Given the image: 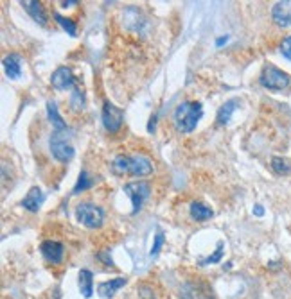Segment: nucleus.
I'll return each instance as SVG.
<instances>
[{"mask_svg": "<svg viewBox=\"0 0 291 299\" xmlns=\"http://www.w3.org/2000/svg\"><path fill=\"white\" fill-rule=\"evenodd\" d=\"M40 251H41V255H43V258L47 260V262H51V263H59V262L63 260V253H65V249H63V244H61V242L45 240V242H41Z\"/></svg>", "mask_w": 291, "mask_h": 299, "instance_id": "nucleus-9", "label": "nucleus"}, {"mask_svg": "<svg viewBox=\"0 0 291 299\" xmlns=\"http://www.w3.org/2000/svg\"><path fill=\"white\" fill-rule=\"evenodd\" d=\"M43 192H41L38 186H33V188L29 190V193H27L26 197L22 199V206L26 210H29V212H33V213H36L38 210H40V206H41V203H43Z\"/></svg>", "mask_w": 291, "mask_h": 299, "instance_id": "nucleus-13", "label": "nucleus"}, {"mask_svg": "<svg viewBox=\"0 0 291 299\" xmlns=\"http://www.w3.org/2000/svg\"><path fill=\"white\" fill-rule=\"evenodd\" d=\"M79 288H81V294L86 299L92 297L94 294V274L88 269L79 270Z\"/></svg>", "mask_w": 291, "mask_h": 299, "instance_id": "nucleus-18", "label": "nucleus"}, {"mask_svg": "<svg viewBox=\"0 0 291 299\" xmlns=\"http://www.w3.org/2000/svg\"><path fill=\"white\" fill-rule=\"evenodd\" d=\"M272 16L277 26L280 27H291V0L286 2H277L272 9Z\"/></svg>", "mask_w": 291, "mask_h": 299, "instance_id": "nucleus-11", "label": "nucleus"}, {"mask_svg": "<svg viewBox=\"0 0 291 299\" xmlns=\"http://www.w3.org/2000/svg\"><path fill=\"white\" fill-rule=\"evenodd\" d=\"M254 213H255L257 217H262V215H264V210H262V206H261V205H257V206L254 208Z\"/></svg>", "mask_w": 291, "mask_h": 299, "instance_id": "nucleus-28", "label": "nucleus"}, {"mask_svg": "<svg viewBox=\"0 0 291 299\" xmlns=\"http://www.w3.org/2000/svg\"><path fill=\"white\" fill-rule=\"evenodd\" d=\"M280 52H282L284 58L291 61V36H287L286 40L280 43Z\"/></svg>", "mask_w": 291, "mask_h": 299, "instance_id": "nucleus-27", "label": "nucleus"}, {"mask_svg": "<svg viewBox=\"0 0 291 299\" xmlns=\"http://www.w3.org/2000/svg\"><path fill=\"white\" fill-rule=\"evenodd\" d=\"M210 292L203 283H187L182 287L180 299H214Z\"/></svg>", "mask_w": 291, "mask_h": 299, "instance_id": "nucleus-10", "label": "nucleus"}, {"mask_svg": "<svg viewBox=\"0 0 291 299\" xmlns=\"http://www.w3.org/2000/svg\"><path fill=\"white\" fill-rule=\"evenodd\" d=\"M225 41H227V36H225V38H219V40L216 41V45H217V47H219V45H223V43H225Z\"/></svg>", "mask_w": 291, "mask_h": 299, "instance_id": "nucleus-29", "label": "nucleus"}, {"mask_svg": "<svg viewBox=\"0 0 291 299\" xmlns=\"http://www.w3.org/2000/svg\"><path fill=\"white\" fill-rule=\"evenodd\" d=\"M272 168L277 172V174H280V176L289 174V172H291V165H289V161H287L286 158H280V156L272 158Z\"/></svg>", "mask_w": 291, "mask_h": 299, "instance_id": "nucleus-21", "label": "nucleus"}, {"mask_svg": "<svg viewBox=\"0 0 291 299\" xmlns=\"http://www.w3.org/2000/svg\"><path fill=\"white\" fill-rule=\"evenodd\" d=\"M4 68L9 79H18L22 76V58L18 54H9L4 58Z\"/></svg>", "mask_w": 291, "mask_h": 299, "instance_id": "nucleus-14", "label": "nucleus"}, {"mask_svg": "<svg viewBox=\"0 0 291 299\" xmlns=\"http://www.w3.org/2000/svg\"><path fill=\"white\" fill-rule=\"evenodd\" d=\"M212 215H214V212L209 206L203 205V203H192L191 205V217L196 222H205V220L210 219Z\"/></svg>", "mask_w": 291, "mask_h": 299, "instance_id": "nucleus-19", "label": "nucleus"}, {"mask_svg": "<svg viewBox=\"0 0 291 299\" xmlns=\"http://www.w3.org/2000/svg\"><path fill=\"white\" fill-rule=\"evenodd\" d=\"M90 186H92V181H90L88 174H86L85 170H81V174H79V179H78V183H76L74 192H72V193H81L83 190L90 188Z\"/></svg>", "mask_w": 291, "mask_h": 299, "instance_id": "nucleus-24", "label": "nucleus"}, {"mask_svg": "<svg viewBox=\"0 0 291 299\" xmlns=\"http://www.w3.org/2000/svg\"><path fill=\"white\" fill-rule=\"evenodd\" d=\"M49 147H51L52 156L58 161H69L74 156V145L70 143L69 129L66 131H54L49 140Z\"/></svg>", "mask_w": 291, "mask_h": 299, "instance_id": "nucleus-4", "label": "nucleus"}, {"mask_svg": "<svg viewBox=\"0 0 291 299\" xmlns=\"http://www.w3.org/2000/svg\"><path fill=\"white\" fill-rule=\"evenodd\" d=\"M164 242H166V237H164V235H162V233H160V231H159V233L155 235V242H153V247H151V251H149V256H151V258H153V256H156V255H159V251H160V249H162Z\"/></svg>", "mask_w": 291, "mask_h": 299, "instance_id": "nucleus-25", "label": "nucleus"}, {"mask_svg": "<svg viewBox=\"0 0 291 299\" xmlns=\"http://www.w3.org/2000/svg\"><path fill=\"white\" fill-rule=\"evenodd\" d=\"M111 170L117 176H149L153 172V163L149 158L131 154V156H117L111 163Z\"/></svg>", "mask_w": 291, "mask_h": 299, "instance_id": "nucleus-1", "label": "nucleus"}, {"mask_svg": "<svg viewBox=\"0 0 291 299\" xmlns=\"http://www.w3.org/2000/svg\"><path fill=\"white\" fill-rule=\"evenodd\" d=\"M54 18H56V22L63 27V31H66V34H70V36H76V34H78V27H76V23L70 18H65V16L58 15V13H54Z\"/></svg>", "mask_w": 291, "mask_h": 299, "instance_id": "nucleus-22", "label": "nucleus"}, {"mask_svg": "<svg viewBox=\"0 0 291 299\" xmlns=\"http://www.w3.org/2000/svg\"><path fill=\"white\" fill-rule=\"evenodd\" d=\"M237 104H239V101L237 98H230V101H227L225 104H223L219 110H217V117H216V122L217 126H227L230 122V118H232L234 111L237 110Z\"/></svg>", "mask_w": 291, "mask_h": 299, "instance_id": "nucleus-15", "label": "nucleus"}, {"mask_svg": "<svg viewBox=\"0 0 291 299\" xmlns=\"http://www.w3.org/2000/svg\"><path fill=\"white\" fill-rule=\"evenodd\" d=\"M70 108L74 111H81L85 108V93H83L81 88L76 86L72 90V95H70Z\"/></svg>", "mask_w": 291, "mask_h": 299, "instance_id": "nucleus-20", "label": "nucleus"}, {"mask_svg": "<svg viewBox=\"0 0 291 299\" xmlns=\"http://www.w3.org/2000/svg\"><path fill=\"white\" fill-rule=\"evenodd\" d=\"M22 6H24V9H26V11L33 16L34 22H38L40 26H45V23H47V15H45V9H43V6H41L40 2L26 0V2H22Z\"/></svg>", "mask_w": 291, "mask_h": 299, "instance_id": "nucleus-16", "label": "nucleus"}, {"mask_svg": "<svg viewBox=\"0 0 291 299\" xmlns=\"http://www.w3.org/2000/svg\"><path fill=\"white\" fill-rule=\"evenodd\" d=\"M139 294H140V297L142 299H156L155 290H153V287H149V285H140Z\"/></svg>", "mask_w": 291, "mask_h": 299, "instance_id": "nucleus-26", "label": "nucleus"}, {"mask_svg": "<svg viewBox=\"0 0 291 299\" xmlns=\"http://www.w3.org/2000/svg\"><path fill=\"white\" fill-rule=\"evenodd\" d=\"M51 84H52V88H56L58 91L70 90V88L74 90L76 77L69 66H58L51 76Z\"/></svg>", "mask_w": 291, "mask_h": 299, "instance_id": "nucleus-8", "label": "nucleus"}, {"mask_svg": "<svg viewBox=\"0 0 291 299\" xmlns=\"http://www.w3.org/2000/svg\"><path fill=\"white\" fill-rule=\"evenodd\" d=\"M124 192L128 193V197L131 199V205H133L131 213H139L144 201H146L149 197V193H151V186L146 181H131L124 185Z\"/></svg>", "mask_w": 291, "mask_h": 299, "instance_id": "nucleus-6", "label": "nucleus"}, {"mask_svg": "<svg viewBox=\"0 0 291 299\" xmlns=\"http://www.w3.org/2000/svg\"><path fill=\"white\" fill-rule=\"evenodd\" d=\"M203 117V108L196 101H187L176 106L173 113L174 126L180 133H192L198 126L199 118Z\"/></svg>", "mask_w": 291, "mask_h": 299, "instance_id": "nucleus-2", "label": "nucleus"}, {"mask_svg": "<svg viewBox=\"0 0 291 299\" xmlns=\"http://www.w3.org/2000/svg\"><path fill=\"white\" fill-rule=\"evenodd\" d=\"M223 242H217V247H216V251H214V255H210V256H207V258H203V260H199V265H210V263H219L221 262V258H223Z\"/></svg>", "mask_w": 291, "mask_h": 299, "instance_id": "nucleus-23", "label": "nucleus"}, {"mask_svg": "<svg viewBox=\"0 0 291 299\" xmlns=\"http://www.w3.org/2000/svg\"><path fill=\"white\" fill-rule=\"evenodd\" d=\"M128 283V278H114V280L103 281V283L97 287V292H99L101 297H114L119 290H121L124 285Z\"/></svg>", "mask_w": 291, "mask_h": 299, "instance_id": "nucleus-12", "label": "nucleus"}, {"mask_svg": "<svg viewBox=\"0 0 291 299\" xmlns=\"http://www.w3.org/2000/svg\"><path fill=\"white\" fill-rule=\"evenodd\" d=\"M76 217L83 226L90 228V230H96L101 228L104 222V212L103 208L92 205V203H81V205L76 208Z\"/></svg>", "mask_w": 291, "mask_h": 299, "instance_id": "nucleus-5", "label": "nucleus"}, {"mask_svg": "<svg viewBox=\"0 0 291 299\" xmlns=\"http://www.w3.org/2000/svg\"><path fill=\"white\" fill-rule=\"evenodd\" d=\"M101 118H103V126L106 131L110 133H117L122 126V120H124V111L121 108L114 106L110 101H106L103 106V113H101Z\"/></svg>", "mask_w": 291, "mask_h": 299, "instance_id": "nucleus-7", "label": "nucleus"}, {"mask_svg": "<svg viewBox=\"0 0 291 299\" xmlns=\"http://www.w3.org/2000/svg\"><path fill=\"white\" fill-rule=\"evenodd\" d=\"M47 115H49V122L52 124V128H54V131H66V122L61 118V115H59L58 111V104L54 103V101H49L47 103Z\"/></svg>", "mask_w": 291, "mask_h": 299, "instance_id": "nucleus-17", "label": "nucleus"}, {"mask_svg": "<svg viewBox=\"0 0 291 299\" xmlns=\"http://www.w3.org/2000/svg\"><path fill=\"white\" fill-rule=\"evenodd\" d=\"M259 83H261V86L268 88V90L280 91L286 90L291 84V76L273 65H266L261 72V77H259Z\"/></svg>", "mask_w": 291, "mask_h": 299, "instance_id": "nucleus-3", "label": "nucleus"}]
</instances>
